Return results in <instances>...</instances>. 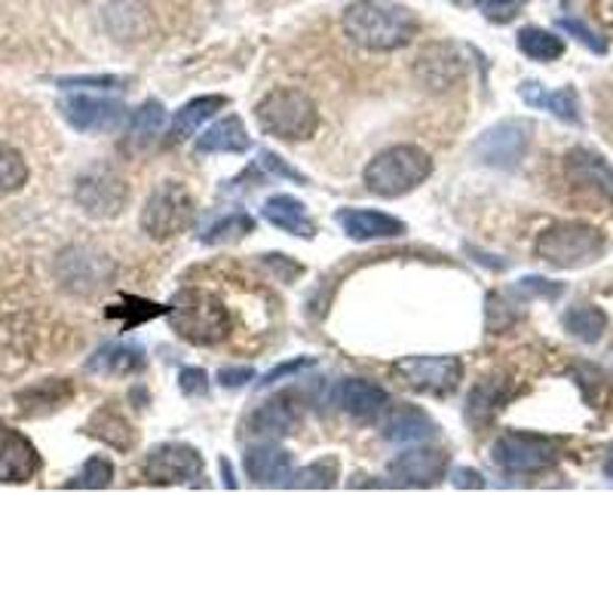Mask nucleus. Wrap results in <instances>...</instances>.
I'll return each instance as SVG.
<instances>
[{
    "mask_svg": "<svg viewBox=\"0 0 613 613\" xmlns=\"http://www.w3.org/2000/svg\"><path fill=\"white\" fill-rule=\"evenodd\" d=\"M344 34L368 53H393L414 41L418 15L399 0H353L344 10Z\"/></svg>",
    "mask_w": 613,
    "mask_h": 613,
    "instance_id": "f257e3e1",
    "label": "nucleus"
},
{
    "mask_svg": "<svg viewBox=\"0 0 613 613\" xmlns=\"http://www.w3.org/2000/svg\"><path fill=\"white\" fill-rule=\"evenodd\" d=\"M430 176H433V157L426 150L418 145H393L366 166L362 181H366L368 193L395 200L421 188Z\"/></svg>",
    "mask_w": 613,
    "mask_h": 613,
    "instance_id": "f03ea898",
    "label": "nucleus"
},
{
    "mask_svg": "<svg viewBox=\"0 0 613 613\" xmlns=\"http://www.w3.org/2000/svg\"><path fill=\"white\" fill-rule=\"evenodd\" d=\"M169 314V326L178 338L197 344V347H212L221 344L231 335V314L212 292L203 288H184L178 292L172 300Z\"/></svg>",
    "mask_w": 613,
    "mask_h": 613,
    "instance_id": "7ed1b4c3",
    "label": "nucleus"
},
{
    "mask_svg": "<svg viewBox=\"0 0 613 613\" xmlns=\"http://www.w3.org/2000/svg\"><path fill=\"white\" fill-rule=\"evenodd\" d=\"M255 120L261 133L283 141H304L319 126V110L310 93L298 86H276L255 105Z\"/></svg>",
    "mask_w": 613,
    "mask_h": 613,
    "instance_id": "20e7f679",
    "label": "nucleus"
},
{
    "mask_svg": "<svg viewBox=\"0 0 613 613\" xmlns=\"http://www.w3.org/2000/svg\"><path fill=\"white\" fill-rule=\"evenodd\" d=\"M533 252H537V258H543L546 264H552L559 271H577V267H586L604 255V236L580 221H561L537 236Z\"/></svg>",
    "mask_w": 613,
    "mask_h": 613,
    "instance_id": "39448f33",
    "label": "nucleus"
},
{
    "mask_svg": "<svg viewBox=\"0 0 613 613\" xmlns=\"http://www.w3.org/2000/svg\"><path fill=\"white\" fill-rule=\"evenodd\" d=\"M559 454L561 445L556 438L533 436V433H506L490 448L494 464L512 476H537L559 464Z\"/></svg>",
    "mask_w": 613,
    "mask_h": 613,
    "instance_id": "423d86ee",
    "label": "nucleus"
},
{
    "mask_svg": "<svg viewBox=\"0 0 613 613\" xmlns=\"http://www.w3.org/2000/svg\"><path fill=\"white\" fill-rule=\"evenodd\" d=\"M193 221V197L184 184L163 181L150 193L148 203L141 209V228L150 240H172L184 233Z\"/></svg>",
    "mask_w": 613,
    "mask_h": 613,
    "instance_id": "0eeeda50",
    "label": "nucleus"
},
{
    "mask_svg": "<svg viewBox=\"0 0 613 613\" xmlns=\"http://www.w3.org/2000/svg\"><path fill=\"white\" fill-rule=\"evenodd\" d=\"M399 381L426 395H448L464 378V362L457 356H405L393 366Z\"/></svg>",
    "mask_w": 613,
    "mask_h": 613,
    "instance_id": "6e6552de",
    "label": "nucleus"
},
{
    "mask_svg": "<svg viewBox=\"0 0 613 613\" xmlns=\"http://www.w3.org/2000/svg\"><path fill=\"white\" fill-rule=\"evenodd\" d=\"M74 200L93 219H114L129 203V188H126V181L114 169H108V166H93L89 172H83L77 178Z\"/></svg>",
    "mask_w": 613,
    "mask_h": 613,
    "instance_id": "1a4fd4ad",
    "label": "nucleus"
},
{
    "mask_svg": "<svg viewBox=\"0 0 613 613\" xmlns=\"http://www.w3.org/2000/svg\"><path fill=\"white\" fill-rule=\"evenodd\" d=\"M533 126L528 120H504L497 126H490L485 136L476 141V154L482 157V163L494 166V169H516L528 145H531Z\"/></svg>",
    "mask_w": 613,
    "mask_h": 613,
    "instance_id": "9d476101",
    "label": "nucleus"
},
{
    "mask_svg": "<svg viewBox=\"0 0 613 613\" xmlns=\"http://www.w3.org/2000/svg\"><path fill=\"white\" fill-rule=\"evenodd\" d=\"M203 476V457L200 451L181 442H166L150 451L145 461V478L150 485H188Z\"/></svg>",
    "mask_w": 613,
    "mask_h": 613,
    "instance_id": "9b49d317",
    "label": "nucleus"
},
{
    "mask_svg": "<svg viewBox=\"0 0 613 613\" xmlns=\"http://www.w3.org/2000/svg\"><path fill=\"white\" fill-rule=\"evenodd\" d=\"M445 469H448L445 451L426 448V445L402 451L390 461V478L399 488H433L445 478Z\"/></svg>",
    "mask_w": 613,
    "mask_h": 613,
    "instance_id": "f8f14e48",
    "label": "nucleus"
},
{
    "mask_svg": "<svg viewBox=\"0 0 613 613\" xmlns=\"http://www.w3.org/2000/svg\"><path fill=\"white\" fill-rule=\"evenodd\" d=\"M62 114L81 133H110V129H117L126 120V108H123L120 102L105 96H89V93L65 98L62 102Z\"/></svg>",
    "mask_w": 613,
    "mask_h": 613,
    "instance_id": "ddd939ff",
    "label": "nucleus"
},
{
    "mask_svg": "<svg viewBox=\"0 0 613 613\" xmlns=\"http://www.w3.org/2000/svg\"><path fill=\"white\" fill-rule=\"evenodd\" d=\"M41 473V454L19 430L0 426V482L22 485Z\"/></svg>",
    "mask_w": 613,
    "mask_h": 613,
    "instance_id": "4468645a",
    "label": "nucleus"
},
{
    "mask_svg": "<svg viewBox=\"0 0 613 613\" xmlns=\"http://www.w3.org/2000/svg\"><path fill=\"white\" fill-rule=\"evenodd\" d=\"M335 399H338L344 414H350L359 423L381 421L383 414L390 411V393L378 383L362 381V378H347V381L338 383Z\"/></svg>",
    "mask_w": 613,
    "mask_h": 613,
    "instance_id": "2eb2a0df",
    "label": "nucleus"
},
{
    "mask_svg": "<svg viewBox=\"0 0 613 613\" xmlns=\"http://www.w3.org/2000/svg\"><path fill=\"white\" fill-rule=\"evenodd\" d=\"M464 71L466 62L457 53V46H451V43L426 46L418 55V65H414V74H418V81L426 89H451V86H457V81L464 77Z\"/></svg>",
    "mask_w": 613,
    "mask_h": 613,
    "instance_id": "dca6fc26",
    "label": "nucleus"
},
{
    "mask_svg": "<svg viewBox=\"0 0 613 613\" xmlns=\"http://www.w3.org/2000/svg\"><path fill=\"white\" fill-rule=\"evenodd\" d=\"M564 172L577 188L599 193L604 200H613V166L589 148H573L564 157Z\"/></svg>",
    "mask_w": 613,
    "mask_h": 613,
    "instance_id": "f3484780",
    "label": "nucleus"
},
{
    "mask_svg": "<svg viewBox=\"0 0 613 613\" xmlns=\"http://www.w3.org/2000/svg\"><path fill=\"white\" fill-rule=\"evenodd\" d=\"M338 224L341 231L356 240V243H368V240H393V236H402L405 233V224L395 219V215H387V212H378V209H338Z\"/></svg>",
    "mask_w": 613,
    "mask_h": 613,
    "instance_id": "a211bd4d",
    "label": "nucleus"
},
{
    "mask_svg": "<svg viewBox=\"0 0 613 613\" xmlns=\"http://www.w3.org/2000/svg\"><path fill=\"white\" fill-rule=\"evenodd\" d=\"M243 469L255 485H288V478L295 473V461L279 445H252L243 454Z\"/></svg>",
    "mask_w": 613,
    "mask_h": 613,
    "instance_id": "6ab92c4d",
    "label": "nucleus"
},
{
    "mask_svg": "<svg viewBox=\"0 0 613 613\" xmlns=\"http://www.w3.org/2000/svg\"><path fill=\"white\" fill-rule=\"evenodd\" d=\"M261 215L271 221L273 228L292 233V236H298V240H314L316 236V224L310 221V215H307V205L300 203L298 197L276 193V197H271V200L264 203Z\"/></svg>",
    "mask_w": 613,
    "mask_h": 613,
    "instance_id": "aec40b11",
    "label": "nucleus"
},
{
    "mask_svg": "<svg viewBox=\"0 0 613 613\" xmlns=\"http://www.w3.org/2000/svg\"><path fill=\"white\" fill-rule=\"evenodd\" d=\"M436 421L426 411L402 405V409L390 411V418L383 423V438L399 442V445H418V442L436 436Z\"/></svg>",
    "mask_w": 613,
    "mask_h": 613,
    "instance_id": "412c9836",
    "label": "nucleus"
},
{
    "mask_svg": "<svg viewBox=\"0 0 613 613\" xmlns=\"http://www.w3.org/2000/svg\"><path fill=\"white\" fill-rule=\"evenodd\" d=\"M300 423V411L298 405L286 399V395H279V399H271V402H264L252 418H249V430L255 433V436H264V438H279V436H288V433H295Z\"/></svg>",
    "mask_w": 613,
    "mask_h": 613,
    "instance_id": "4be33fe9",
    "label": "nucleus"
},
{
    "mask_svg": "<svg viewBox=\"0 0 613 613\" xmlns=\"http://www.w3.org/2000/svg\"><path fill=\"white\" fill-rule=\"evenodd\" d=\"M86 368L98 378H126L145 368V350L138 344H105L102 350L89 356Z\"/></svg>",
    "mask_w": 613,
    "mask_h": 613,
    "instance_id": "5701e85b",
    "label": "nucleus"
},
{
    "mask_svg": "<svg viewBox=\"0 0 613 613\" xmlns=\"http://www.w3.org/2000/svg\"><path fill=\"white\" fill-rule=\"evenodd\" d=\"M252 145V138L245 133V123L240 117H221L215 120L203 136H197V150L200 154H243Z\"/></svg>",
    "mask_w": 613,
    "mask_h": 613,
    "instance_id": "b1692460",
    "label": "nucleus"
},
{
    "mask_svg": "<svg viewBox=\"0 0 613 613\" xmlns=\"http://www.w3.org/2000/svg\"><path fill=\"white\" fill-rule=\"evenodd\" d=\"M166 126V108L160 102L148 98L136 114L129 117V129H126V148L129 150H148L157 145V138L163 136Z\"/></svg>",
    "mask_w": 613,
    "mask_h": 613,
    "instance_id": "393cba45",
    "label": "nucleus"
},
{
    "mask_svg": "<svg viewBox=\"0 0 613 613\" xmlns=\"http://www.w3.org/2000/svg\"><path fill=\"white\" fill-rule=\"evenodd\" d=\"M518 93H521V98H525L531 108L549 110V114H556V117L564 123H580V102H577V93H573L571 86L556 89V93H546L540 83H525Z\"/></svg>",
    "mask_w": 613,
    "mask_h": 613,
    "instance_id": "a878e982",
    "label": "nucleus"
},
{
    "mask_svg": "<svg viewBox=\"0 0 613 613\" xmlns=\"http://www.w3.org/2000/svg\"><path fill=\"white\" fill-rule=\"evenodd\" d=\"M228 105V98L224 96H197L191 98L188 105H181L176 110V117H172V138L176 141H188V138L197 136V129L203 126L212 114L219 108Z\"/></svg>",
    "mask_w": 613,
    "mask_h": 613,
    "instance_id": "bb28decb",
    "label": "nucleus"
},
{
    "mask_svg": "<svg viewBox=\"0 0 613 613\" xmlns=\"http://www.w3.org/2000/svg\"><path fill=\"white\" fill-rule=\"evenodd\" d=\"M108 31L117 41H141L150 34V19L136 0H120L108 10Z\"/></svg>",
    "mask_w": 613,
    "mask_h": 613,
    "instance_id": "cd10ccee",
    "label": "nucleus"
},
{
    "mask_svg": "<svg viewBox=\"0 0 613 613\" xmlns=\"http://www.w3.org/2000/svg\"><path fill=\"white\" fill-rule=\"evenodd\" d=\"M89 433L96 438H102L105 445L117 451L133 448V426L126 423L120 411L114 409H98L89 421Z\"/></svg>",
    "mask_w": 613,
    "mask_h": 613,
    "instance_id": "c85d7f7f",
    "label": "nucleus"
},
{
    "mask_svg": "<svg viewBox=\"0 0 613 613\" xmlns=\"http://www.w3.org/2000/svg\"><path fill=\"white\" fill-rule=\"evenodd\" d=\"M518 50L533 62H556L564 55V41L543 28H521L518 31Z\"/></svg>",
    "mask_w": 613,
    "mask_h": 613,
    "instance_id": "c756f323",
    "label": "nucleus"
},
{
    "mask_svg": "<svg viewBox=\"0 0 613 613\" xmlns=\"http://www.w3.org/2000/svg\"><path fill=\"white\" fill-rule=\"evenodd\" d=\"M564 328L571 331L573 338L595 344L604 335V328H607V316L595 304H580V307H571L564 314Z\"/></svg>",
    "mask_w": 613,
    "mask_h": 613,
    "instance_id": "7c9ffc66",
    "label": "nucleus"
},
{
    "mask_svg": "<svg viewBox=\"0 0 613 613\" xmlns=\"http://www.w3.org/2000/svg\"><path fill=\"white\" fill-rule=\"evenodd\" d=\"M506 387L500 381H485L478 383L476 390H473V395H469V405H466V418L473 423H485L490 421L497 411H500V405L506 402Z\"/></svg>",
    "mask_w": 613,
    "mask_h": 613,
    "instance_id": "2f4dec72",
    "label": "nucleus"
},
{
    "mask_svg": "<svg viewBox=\"0 0 613 613\" xmlns=\"http://www.w3.org/2000/svg\"><path fill=\"white\" fill-rule=\"evenodd\" d=\"M338 473H341L338 457H319L310 466H304L300 473H292L288 485L292 488H331L338 482Z\"/></svg>",
    "mask_w": 613,
    "mask_h": 613,
    "instance_id": "473e14b6",
    "label": "nucleus"
},
{
    "mask_svg": "<svg viewBox=\"0 0 613 613\" xmlns=\"http://www.w3.org/2000/svg\"><path fill=\"white\" fill-rule=\"evenodd\" d=\"M28 181V163L25 157L13 148L0 141V193L19 191Z\"/></svg>",
    "mask_w": 613,
    "mask_h": 613,
    "instance_id": "72a5a7b5",
    "label": "nucleus"
},
{
    "mask_svg": "<svg viewBox=\"0 0 613 613\" xmlns=\"http://www.w3.org/2000/svg\"><path fill=\"white\" fill-rule=\"evenodd\" d=\"M110 482H114V464H110L108 457H89L83 469L77 476L71 478L68 488H108Z\"/></svg>",
    "mask_w": 613,
    "mask_h": 613,
    "instance_id": "f704fd0d",
    "label": "nucleus"
},
{
    "mask_svg": "<svg viewBox=\"0 0 613 613\" xmlns=\"http://www.w3.org/2000/svg\"><path fill=\"white\" fill-rule=\"evenodd\" d=\"M252 231V219L249 215H231V219L219 221L215 228H209L203 240L205 243H221V240H231V236H243V233Z\"/></svg>",
    "mask_w": 613,
    "mask_h": 613,
    "instance_id": "c9c22d12",
    "label": "nucleus"
},
{
    "mask_svg": "<svg viewBox=\"0 0 613 613\" xmlns=\"http://www.w3.org/2000/svg\"><path fill=\"white\" fill-rule=\"evenodd\" d=\"M518 295H525V298H559L564 288L559 283H549L543 276H525V279H518L516 286Z\"/></svg>",
    "mask_w": 613,
    "mask_h": 613,
    "instance_id": "e433bc0d",
    "label": "nucleus"
},
{
    "mask_svg": "<svg viewBox=\"0 0 613 613\" xmlns=\"http://www.w3.org/2000/svg\"><path fill=\"white\" fill-rule=\"evenodd\" d=\"M528 0H482V13L488 15L490 22H509L525 10Z\"/></svg>",
    "mask_w": 613,
    "mask_h": 613,
    "instance_id": "4c0bfd02",
    "label": "nucleus"
},
{
    "mask_svg": "<svg viewBox=\"0 0 613 613\" xmlns=\"http://www.w3.org/2000/svg\"><path fill=\"white\" fill-rule=\"evenodd\" d=\"M559 28L561 31H568V34H573L580 43H586L592 53H599V55L607 53V43L601 41L595 31H589L583 22H577V19H559Z\"/></svg>",
    "mask_w": 613,
    "mask_h": 613,
    "instance_id": "58836bf2",
    "label": "nucleus"
},
{
    "mask_svg": "<svg viewBox=\"0 0 613 613\" xmlns=\"http://www.w3.org/2000/svg\"><path fill=\"white\" fill-rule=\"evenodd\" d=\"M178 381H181V393H184V395H205V393H209V374H205L203 368H181Z\"/></svg>",
    "mask_w": 613,
    "mask_h": 613,
    "instance_id": "ea45409f",
    "label": "nucleus"
},
{
    "mask_svg": "<svg viewBox=\"0 0 613 613\" xmlns=\"http://www.w3.org/2000/svg\"><path fill=\"white\" fill-rule=\"evenodd\" d=\"M249 381H255V368L224 366L219 371V383L224 387V390H236V387H245Z\"/></svg>",
    "mask_w": 613,
    "mask_h": 613,
    "instance_id": "a19ab883",
    "label": "nucleus"
},
{
    "mask_svg": "<svg viewBox=\"0 0 613 613\" xmlns=\"http://www.w3.org/2000/svg\"><path fill=\"white\" fill-rule=\"evenodd\" d=\"M258 160H261V166L267 169V172H273V176L292 178V181H298V184H304V181H307V178L300 176V172H295V169H292V166H288V163H283V160H279L276 154H271V150H261Z\"/></svg>",
    "mask_w": 613,
    "mask_h": 613,
    "instance_id": "79ce46f5",
    "label": "nucleus"
},
{
    "mask_svg": "<svg viewBox=\"0 0 613 613\" xmlns=\"http://www.w3.org/2000/svg\"><path fill=\"white\" fill-rule=\"evenodd\" d=\"M314 366V359H307V356H304V359H295V362H283V366H276L273 368V371H267V374H264V387H267V383H276V381H283V378H295V374H298V371H304V368H310Z\"/></svg>",
    "mask_w": 613,
    "mask_h": 613,
    "instance_id": "37998d69",
    "label": "nucleus"
},
{
    "mask_svg": "<svg viewBox=\"0 0 613 613\" xmlns=\"http://www.w3.org/2000/svg\"><path fill=\"white\" fill-rule=\"evenodd\" d=\"M65 89H110V86H120L117 77H68V81H59Z\"/></svg>",
    "mask_w": 613,
    "mask_h": 613,
    "instance_id": "c03bdc74",
    "label": "nucleus"
},
{
    "mask_svg": "<svg viewBox=\"0 0 613 613\" xmlns=\"http://www.w3.org/2000/svg\"><path fill=\"white\" fill-rule=\"evenodd\" d=\"M454 485H457V488H482L485 482H482V476H478L476 469H457V473H454Z\"/></svg>",
    "mask_w": 613,
    "mask_h": 613,
    "instance_id": "a18cd8bd",
    "label": "nucleus"
},
{
    "mask_svg": "<svg viewBox=\"0 0 613 613\" xmlns=\"http://www.w3.org/2000/svg\"><path fill=\"white\" fill-rule=\"evenodd\" d=\"M604 473H607V476L613 478V457H611V461H607V464H604Z\"/></svg>",
    "mask_w": 613,
    "mask_h": 613,
    "instance_id": "49530a36",
    "label": "nucleus"
}]
</instances>
